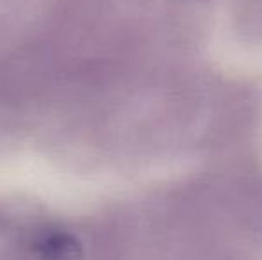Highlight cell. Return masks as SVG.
I'll return each instance as SVG.
<instances>
[{"label": "cell", "instance_id": "obj_1", "mask_svg": "<svg viewBox=\"0 0 262 260\" xmlns=\"http://www.w3.org/2000/svg\"><path fill=\"white\" fill-rule=\"evenodd\" d=\"M31 250L38 260H80L84 255L80 241L64 230H45L38 233Z\"/></svg>", "mask_w": 262, "mask_h": 260}]
</instances>
